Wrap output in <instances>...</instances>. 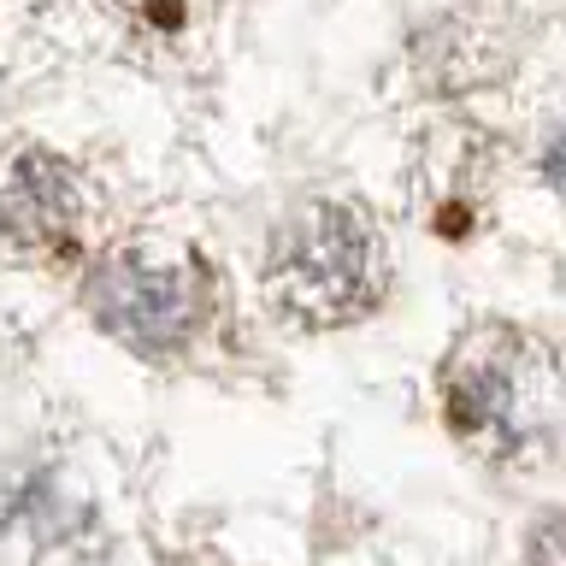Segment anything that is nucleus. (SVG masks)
<instances>
[{"instance_id": "nucleus-1", "label": "nucleus", "mask_w": 566, "mask_h": 566, "mask_svg": "<svg viewBox=\"0 0 566 566\" xmlns=\"http://www.w3.org/2000/svg\"><path fill=\"white\" fill-rule=\"evenodd\" d=\"M555 360L513 325H478L442 360V419L484 460H520L548 431Z\"/></svg>"}, {"instance_id": "nucleus-2", "label": "nucleus", "mask_w": 566, "mask_h": 566, "mask_svg": "<svg viewBox=\"0 0 566 566\" xmlns=\"http://www.w3.org/2000/svg\"><path fill=\"white\" fill-rule=\"evenodd\" d=\"M265 290L307 331H336L378 301V242L348 201H307L277 224Z\"/></svg>"}, {"instance_id": "nucleus-3", "label": "nucleus", "mask_w": 566, "mask_h": 566, "mask_svg": "<svg viewBox=\"0 0 566 566\" xmlns=\"http://www.w3.org/2000/svg\"><path fill=\"white\" fill-rule=\"evenodd\" d=\"M88 307H95L101 331H113L124 348L171 354L195 336V325H201L207 290H201V272H195V265L159 260L148 248H118V254H106L95 265Z\"/></svg>"}, {"instance_id": "nucleus-4", "label": "nucleus", "mask_w": 566, "mask_h": 566, "mask_svg": "<svg viewBox=\"0 0 566 566\" xmlns=\"http://www.w3.org/2000/svg\"><path fill=\"white\" fill-rule=\"evenodd\" d=\"M83 184L60 154L12 148L0 159V237L24 254H60L77 242Z\"/></svg>"}, {"instance_id": "nucleus-5", "label": "nucleus", "mask_w": 566, "mask_h": 566, "mask_svg": "<svg viewBox=\"0 0 566 566\" xmlns=\"http://www.w3.org/2000/svg\"><path fill=\"white\" fill-rule=\"evenodd\" d=\"M531 566H566V513H548L531 531Z\"/></svg>"}, {"instance_id": "nucleus-6", "label": "nucleus", "mask_w": 566, "mask_h": 566, "mask_svg": "<svg viewBox=\"0 0 566 566\" xmlns=\"http://www.w3.org/2000/svg\"><path fill=\"white\" fill-rule=\"evenodd\" d=\"M543 177H548V189L566 201V136L548 142V154H543Z\"/></svg>"}]
</instances>
